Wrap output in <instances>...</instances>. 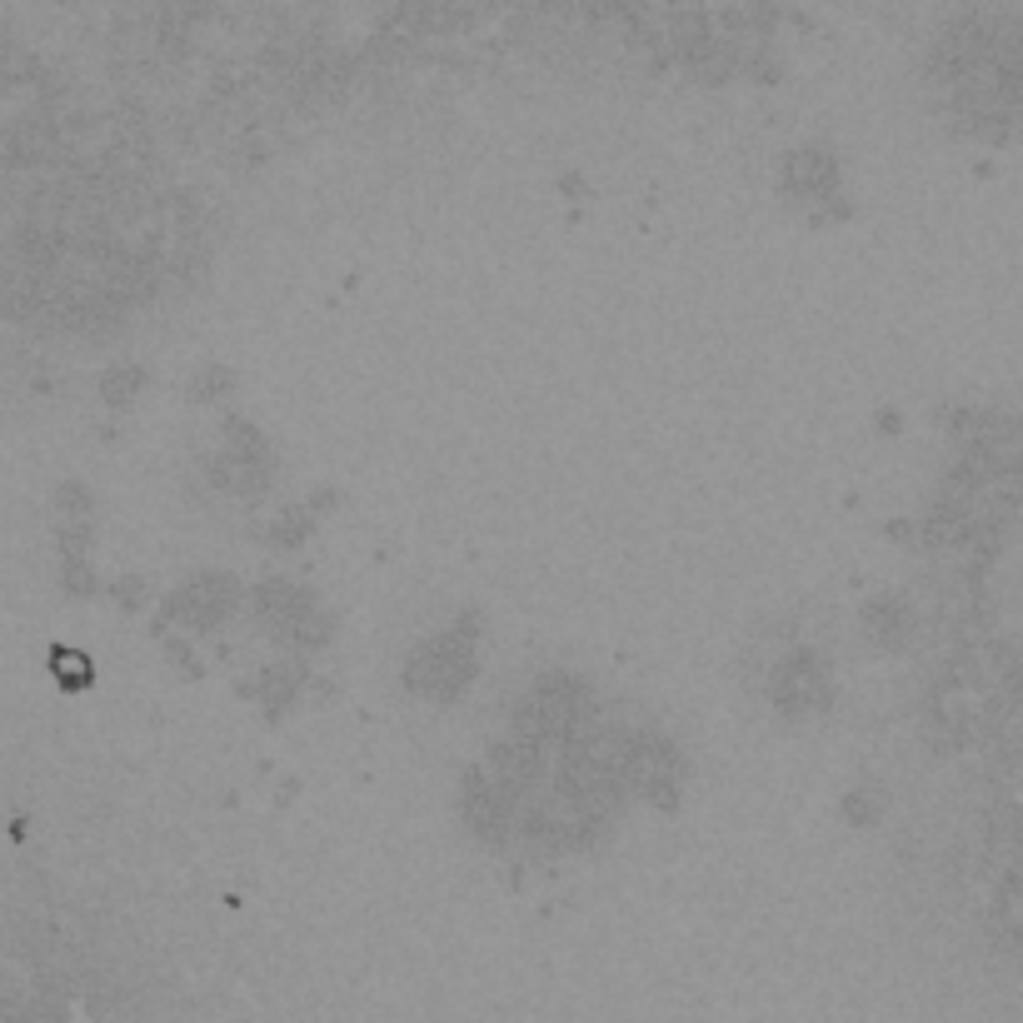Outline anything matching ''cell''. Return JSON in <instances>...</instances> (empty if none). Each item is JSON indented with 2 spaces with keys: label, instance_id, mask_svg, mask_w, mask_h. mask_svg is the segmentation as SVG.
Instances as JSON below:
<instances>
[{
  "label": "cell",
  "instance_id": "1",
  "mask_svg": "<svg viewBox=\"0 0 1023 1023\" xmlns=\"http://www.w3.org/2000/svg\"><path fill=\"white\" fill-rule=\"evenodd\" d=\"M415 674L430 684V694H450V689H460L465 674H470V649H465L460 639H435V644L425 649V664H415Z\"/></svg>",
  "mask_w": 1023,
  "mask_h": 1023
}]
</instances>
